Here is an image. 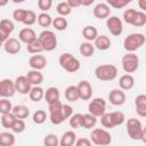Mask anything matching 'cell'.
I'll return each mask as SVG.
<instances>
[{"label":"cell","instance_id":"1","mask_svg":"<svg viewBox=\"0 0 146 146\" xmlns=\"http://www.w3.org/2000/svg\"><path fill=\"white\" fill-rule=\"evenodd\" d=\"M146 41V36L143 33H131L123 40V48L127 52H135L141 46H144Z\"/></svg>","mask_w":146,"mask_h":146},{"label":"cell","instance_id":"2","mask_svg":"<svg viewBox=\"0 0 146 146\" xmlns=\"http://www.w3.org/2000/svg\"><path fill=\"white\" fill-rule=\"evenodd\" d=\"M95 75L100 81H112L117 76V68L113 64L98 65L95 68Z\"/></svg>","mask_w":146,"mask_h":146},{"label":"cell","instance_id":"3","mask_svg":"<svg viewBox=\"0 0 146 146\" xmlns=\"http://www.w3.org/2000/svg\"><path fill=\"white\" fill-rule=\"evenodd\" d=\"M58 63L60 65L62 68H64L66 72L68 73H75L80 70L81 64L79 62L78 58H75L72 54L70 52H64L59 56L58 58Z\"/></svg>","mask_w":146,"mask_h":146},{"label":"cell","instance_id":"4","mask_svg":"<svg viewBox=\"0 0 146 146\" xmlns=\"http://www.w3.org/2000/svg\"><path fill=\"white\" fill-rule=\"evenodd\" d=\"M91 141L97 146H108L112 143V136L106 129L96 128L91 131L90 135Z\"/></svg>","mask_w":146,"mask_h":146},{"label":"cell","instance_id":"5","mask_svg":"<svg viewBox=\"0 0 146 146\" xmlns=\"http://www.w3.org/2000/svg\"><path fill=\"white\" fill-rule=\"evenodd\" d=\"M122 68L127 74L133 73L139 67V57L135 52H127L121 59Z\"/></svg>","mask_w":146,"mask_h":146},{"label":"cell","instance_id":"6","mask_svg":"<svg viewBox=\"0 0 146 146\" xmlns=\"http://www.w3.org/2000/svg\"><path fill=\"white\" fill-rule=\"evenodd\" d=\"M125 125H127V132L132 140H141L144 127L141 125V122L138 119L135 117L128 119Z\"/></svg>","mask_w":146,"mask_h":146},{"label":"cell","instance_id":"7","mask_svg":"<svg viewBox=\"0 0 146 146\" xmlns=\"http://www.w3.org/2000/svg\"><path fill=\"white\" fill-rule=\"evenodd\" d=\"M39 40L41 41L46 51H52L57 47V36L50 30H44L39 34Z\"/></svg>","mask_w":146,"mask_h":146},{"label":"cell","instance_id":"8","mask_svg":"<svg viewBox=\"0 0 146 146\" xmlns=\"http://www.w3.org/2000/svg\"><path fill=\"white\" fill-rule=\"evenodd\" d=\"M49 108V117H50V122L55 125H58L60 123H63L65 121L64 115H63V104L59 102L48 105Z\"/></svg>","mask_w":146,"mask_h":146},{"label":"cell","instance_id":"9","mask_svg":"<svg viewBox=\"0 0 146 146\" xmlns=\"http://www.w3.org/2000/svg\"><path fill=\"white\" fill-rule=\"evenodd\" d=\"M88 111L96 117L103 116L106 113V100L99 97L94 98L88 105Z\"/></svg>","mask_w":146,"mask_h":146},{"label":"cell","instance_id":"10","mask_svg":"<svg viewBox=\"0 0 146 146\" xmlns=\"http://www.w3.org/2000/svg\"><path fill=\"white\" fill-rule=\"evenodd\" d=\"M106 26L110 33L114 36H119L123 32V24L122 21L117 16H110L106 19Z\"/></svg>","mask_w":146,"mask_h":146},{"label":"cell","instance_id":"11","mask_svg":"<svg viewBox=\"0 0 146 146\" xmlns=\"http://www.w3.org/2000/svg\"><path fill=\"white\" fill-rule=\"evenodd\" d=\"M15 82L10 79H2L0 81V96L1 98H10L15 95Z\"/></svg>","mask_w":146,"mask_h":146},{"label":"cell","instance_id":"12","mask_svg":"<svg viewBox=\"0 0 146 146\" xmlns=\"http://www.w3.org/2000/svg\"><path fill=\"white\" fill-rule=\"evenodd\" d=\"M14 29H15V25L11 21L6 19V18L0 21V40L2 44L9 39V35L13 33Z\"/></svg>","mask_w":146,"mask_h":146},{"label":"cell","instance_id":"13","mask_svg":"<svg viewBox=\"0 0 146 146\" xmlns=\"http://www.w3.org/2000/svg\"><path fill=\"white\" fill-rule=\"evenodd\" d=\"M14 82H15L16 91L18 94H22V95L30 94V91L32 89V84L29 81V79L26 78V75H19V76H17Z\"/></svg>","mask_w":146,"mask_h":146},{"label":"cell","instance_id":"14","mask_svg":"<svg viewBox=\"0 0 146 146\" xmlns=\"http://www.w3.org/2000/svg\"><path fill=\"white\" fill-rule=\"evenodd\" d=\"M127 96L122 89H113L108 94V100L114 106H121L125 103Z\"/></svg>","mask_w":146,"mask_h":146},{"label":"cell","instance_id":"15","mask_svg":"<svg viewBox=\"0 0 146 146\" xmlns=\"http://www.w3.org/2000/svg\"><path fill=\"white\" fill-rule=\"evenodd\" d=\"M78 91H79V96L80 99L82 100H89L92 96V87L90 84L89 81L87 80H81L78 83Z\"/></svg>","mask_w":146,"mask_h":146},{"label":"cell","instance_id":"16","mask_svg":"<svg viewBox=\"0 0 146 146\" xmlns=\"http://www.w3.org/2000/svg\"><path fill=\"white\" fill-rule=\"evenodd\" d=\"M92 13L94 16L98 19H107L111 15V7L107 5V2H99L95 6Z\"/></svg>","mask_w":146,"mask_h":146},{"label":"cell","instance_id":"17","mask_svg":"<svg viewBox=\"0 0 146 146\" xmlns=\"http://www.w3.org/2000/svg\"><path fill=\"white\" fill-rule=\"evenodd\" d=\"M29 65L32 70H36V71H41L46 67L47 65V58L43 55H32L29 59Z\"/></svg>","mask_w":146,"mask_h":146},{"label":"cell","instance_id":"18","mask_svg":"<svg viewBox=\"0 0 146 146\" xmlns=\"http://www.w3.org/2000/svg\"><path fill=\"white\" fill-rule=\"evenodd\" d=\"M3 49L9 55H16L21 51V41L16 38H9L3 44Z\"/></svg>","mask_w":146,"mask_h":146},{"label":"cell","instance_id":"19","mask_svg":"<svg viewBox=\"0 0 146 146\" xmlns=\"http://www.w3.org/2000/svg\"><path fill=\"white\" fill-rule=\"evenodd\" d=\"M35 39H38L36 36V33L34 32L33 29L31 27H24L19 31L18 33V40L21 42H24L26 44H30L31 42H33Z\"/></svg>","mask_w":146,"mask_h":146},{"label":"cell","instance_id":"20","mask_svg":"<svg viewBox=\"0 0 146 146\" xmlns=\"http://www.w3.org/2000/svg\"><path fill=\"white\" fill-rule=\"evenodd\" d=\"M59 97H60V94H59V89L57 87H49L44 92V99L48 105L59 102Z\"/></svg>","mask_w":146,"mask_h":146},{"label":"cell","instance_id":"21","mask_svg":"<svg viewBox=\"0 0 146 146\" xmlns=\"http://www.w3.org/2000/svg\"><path fill=\"white\" fill-rule=\"evenodd\" d=\"M135 107L139 116L146 117V95L141 94L135 98Z\"/></svg>","mask_w":146,"mask_h":146},{"label":"cell","instance_id":"22","mask_svg":"<svg viewBox=\"0 0 146 146\" xmlns=\"http://www.w3.org/2000/svg\"><path fill=\"white\" fill-rule=\"evenodd\" d=\"M76 143V135L74 131L68 130L63 133L59 139V146H73Z\"/></svg>","mask_w":146,"mask_h":146},{"label":"cell","instance_id":"23","mask_svg":"<svg viewBox=\"0 0 146 146\" xmlns=\"http://www.w3.org/2000/svg\"><path fill=\"white\" fill-rule=\"evenodd\" d=\"M119 86L122 90H130L135 86V78L131 74H123L119 80Z\"/></svg>","mask_w":146,"mask_h":146},{"label":"cell","instance_id":"24","mask_svg":"<svg viewBox=\"0 0 146 146\" xmlns=\"http://www.w3.org/2000/svg\"><path fill=\"white\" fill-rule=\"evenodd\" d=\"M26 78L29 79V81L31 82L32 86H40L43 81V74L40 71L36 70H31L27 72Z\"/></svg>","mask_w":146,"mask_h":146},{"label":"cell","instance_id":"25","mask_svg":"<svg viewBox=\"0 0 146 146\" xmlns=\"http://www.w3.org/2000/svg\"><path fill=\"white\" fill-rule=\"evenodd\" d=\"M82 35L83 38L88 41V42H91V41H95L98 36V31L95 26L92 25H87L83 27L82 30Z\"/></svg>","mask_w":146,"mask_h":146},{"label":"cell","instance_id":"26","mask_svg":"<svg viewBox=\"0 0 146 146\" xmlns=\"http://www.w3.org/2000/svg\"><path fill=\"white\" fill-rule=\"evenodd\" d=\"M111 44H112V42H111L110 38L107 35L102 34V35H98L97 36V39L95 40V44L94 46L98 50H107L111 47Z\"/></svg>","mask_w":146,"mask_h":146},{"label":"cell","instance_id":"27","mask_svg":"<svg viewBox=\"0 0 146 146\" xmlns=\"http://www.w3.org/2000/svg\"><path fill=\"white\" fill-rule=\"evenodd\" d=\"M16 143V138L14 133L8 131L0 132V146H14Z\"/></svg>","mask_w":146,"mask_h":146},{"label":"cell","instance_id":"28","mask_svg":"<svg viewBox=\"0 0 146 146\" xmlns=\"http://www.w3.org/2000/svg\"><path fill=\"white\" fill-rule=\"evenodd\" d=\"M44 90H43V88L42 87H40V86H33L32 87V89H31V91H30V94H29V97H30V99L32 100V102H40L43 97H44Z\"/></svg>","mask_w":146,"mask_h":146},{"label":"cell","instance_id":"29","mask_svg":"<svg viewBox=\"0 0 146 146\" xmlns=\"http://www.w3.org/2000/svg\"><path fill=\"white\" fill-rule=\"evenodd\" d=\"M64 95H65L66 100H68L70 103H74L78 99H80V96H79V91H78V87L76 86H68L65 89V94Z\"/></svg>","mask_w":146,"mask_h":146},{"label":"cell","instance_id":"30","mask_svg":"<svg viewBox=\"0 0 146 146\" xmlns=\"http://www.w3.org/2000/svg\"><path fill=\"white\" fill-rule=\"evenodd\" d=\"M11 113H13L17 119L24 120V119H26V117L30 115V110H29V107H26V106H24V105H16V106H14Z\"/></svg>","mask_w":146,"mask_h":146},{"label":"cell","instance_id":"31","mask_svg":"<svg viewBox=\"0 0 146 146\" xmlns=\"http://www.w3.org/2000/svg\"><path fill=\"white\" fill-rule=\"evenodd\" d=\"M79 51L83 57H90L95 52V46L91 42H88V41L82 42L79 47Z\"/></svg>","mask_w":146,"mask_h":146},{"label":"cell","instance_id":"32","mask_svg":"<svg viewBox=\"0 0 146 146\" xmlns=\"http://www.w3.org/2000/svg\"><path fill=\"white\" fill-rule=\"evenodd\" d=\"M16 120H17V117L13 113L1 114V125L6 129H11Z\"/></svg>","mask_w":146,"mask_h":146},{"label":"cell","instance_id":"33","mask_svg":"<svg viewBox=\"0 0 146 146\" xmlns=\"http://www.w3.org/2000/svg\"><path fill=\"white\" fill-rule=\"evenodd\" d=\"M26 49H27V51H29L30 54H34V55H36V54H39V52H41V51L44 50V48H43L41 41L39 40V38L35 39V40H34L33 42H31L30 44H27V46H26Z\"/></svg>","mask_w":146,"mask_h":146},{"label":"cell","instance_id":"34","mask_svg":"<svg viewBox=\"0 0 146 146\" xmlns=\"http://www.w3.org/2000/svg\"><path fill=\"white\" fill-rule=\"evenodd\" d=\"M70 125L73 129L83 128V114H80V113L73 114L70 117Z\"/></svg>","mask_w":146,"mask_h":146},{"label":"cell","instance_id":"35","mask_svg":"<svg viewBox=\"0 0 146 146\" xmlns=\"http://www.w3.org/2000/svg\"><path fill=\"white\" fill-rule=\"evenodd\" d=\"M52 17L47 13H41L38 16V24L42 27H49L50 25H52Z\"/></svg>","mask_w":146,"mask_h":146},{"label":"cell","instance_id":"36","mask_svg":"<svg viewBox=\"0 0 146 146\" xmlns=\"http://www.w3.org/2000/svg\"><path fill=\"white\" fill-rule=\"evenodd\" d=\"M67 21L65 17H62V16H58L56 18H54V22H52V26L55 27V30L57 31H65L67 29Z\"/></svg>","mask_w":146,"mask_h":146},{"label":"cell","instance_id":"37","mask_svg":"<svg viewBox=\"0 0 146 146\" xmlns=\"http://www.w3.org/2000/svg\"><path fill=\"white\" fill-rule=\"evenodd\" d=\"M56 10H57V13H58L62 17H65V16H68V15L71 14L72 8L68 6L67 1H62V2H59V3L57 5Z\"/></svg>","mask_w":146,"mask_h":146},{"label":"cell","instance_id":"38","mask_svg":"<svg viewBox=\"0 0 146 146\" xmlns=\"http://www.w3.org/2000/svg\"><path fill=\"white\" fill-rule=\"evenodd\" d=\"M96 123H97V117L96 116H94L90 113L83 114V128L84 129H91L96 125Z\"/></svg>","mask_w":146,"mask_h":146},{"label":"cell","instance_id":"39","mask_svg":"<svg viewBox=\"0 0 146 146\" xmlns=\"http://www.w3.org/2000/svg\"><path fill=\"white\" fill-rule=\"evenodd\" d=\"M111 117H112V121H113V124L114 127L116 125H121L125 122V115L120 112V111H115V112H112L111 113Z\"/></svg>","mask_w":146,"mask_h":146},{"label":"cell","instance_id":"40","mask_svg":"<svg viewBox=\"0 0 146 146\" xmlns=\"http://www.w3.org/2000/svg\"><path fill=\"white\" fill-rule=\"evenodd\" d=\"M13 108H14V106L11 105V103L8 98H1V100H0V113L1 114L11 113Z\"/></svg>","mask_w":146,"mask_h":146},{"label":"cell","instance_id":"41","mask_svg":"<svg viewBox=\"0 0 146 146\" xmlns=\"http://www.w3.org/2000/svg\"><path fill=\"white\" fill-rule=\"evenodd\" d=\"M43 146H59V139L55 133H48L43 138Z\"/></svg>","mask_w":146,"mask_h":146},{"label":"cell","instance_id":"42","mask_svg":"<svg viewBox=\"0 0 146 146\" xmlns=\"http://www.w3.org/2000/svg\"><path fill=\"white\" fill-rule=\"evenodd\" d=\"M32 119H33V122L35 124H42L47 120V114H46V112L43 110H38V111H35L33 113Z\"/></svg>","mask_w":146,"mask_h":146},{"label":"cell","instance_id":"43","mask_svg":"<svg viewBox=\"0 0 146 146\" xmlns=\"http://www.w3.org/2000/svg\"><path fill=\"white\" fill-rule=\"evenodd\" d=\"M137 15V10L133 9V8H129V9H125L124 13H123V19L127 24H131L133 23L135 21V17Z\"/></svg>","mask_w":146,"mask_h":146},{"label":"cell","instance_id":"44","mask_svg":"<svg viewBox=\"0 0 146 146\" xmlns=\"http://www.w3.org/2000/svg\"><path fill=\"white\" fill-rule=\"evenodd\" d=\"M146 24V14L144 11H137V15L135 17V21L132 23L133 26L136 27H141Z\"/></svg>","mask_w":146,"mask_h":146},{"label":"cell","instance_id":"45","mask_svg":"<svg viewBox=\"0 0 146 146\" xmlns=\"http://www.w3.org/2000/svg\"><path fill=\"white\" fill-rule=\"evenodd\" d=\"M131 1L130 0H107V5L110 7H113L115 9H121L128 6Z\"/></svg>","mask_w":146,"mask_h":146},{"label":"cell","instance_id":"46","mask_svg":"<svg viewBox=\"0 0 146 146\" xmlns=\"http://www.w3.org/2000/svg\"><path fill=\"white\" fill-rule=\"evenodd\" d=\"M27 14V9H15L13 13V18L18 23H24Z\"/></svg>","mask_w":146,"mask_h":146},{"label":"cell","instance_id":"47","mask_svg":"<svg viewBox=\"0 0 146 146\" xmlns=\"http://www.w3.org/2000/svg\"><path fill=\"white\" fill-rule=\"evenodd\" d=\"M100 123L106 129L114 128V124H113V121H112V117H111V113H105L103 116H100Z\"/></svg>","mask_w":146,"mask_h":146},{"label":"cell","instance_id":"48","mask_svg":"<svg viewBox=\"0 0 146 146\" xmlns=\"http://www.w3.org/2000/svg\"><path fill=\"white\" fill-rule=\"evenodd\" d=\"M25 128H26V124H25L24 120L17 119V120L15 121V123H14L11 130H13V132H15V133H21V132H23V131L25 130Z\"/></svg>","mask_w":146,"mask_h":146},{"label":"cell","instance_id":"49","mask_svg":"<svg viewBox=\"0 0 146 146\" xmlns=\"http://www.w3.org/2000/svg\"><path fill=\"white\" fill-rule=\"evenodd\" d=\"M36 15H35V13L33 11V10H27V14H26V17H25V21H24V25H26V26H31V25H33L35 22H36Z\"/></svg>","mask_w":146,"mask_h":146},{"label":"cell","instance_id":"50","mask_svg":"<svg viewBox=\"0 0 146 146\" xmlns=\"http://www.w3.org/2000/svg\"><path fill=\"white\" fill-rule=\"evenodd\" d=\"M52 6V1L51 0H39L38 1V7L42 13H47Z\"/></svg>","mask_w":146,"mask_h":146},{"label":"cell","instance_id":"51","mask_svg":"<svg viewBox=\"0 0 146 146\" xmlns=\"http://www.w3.org/2000/svg\"><path fill=\"white\" fill-rule=\"evenodd\" d=\"M63 115L65 120L70 119L73 115V107L68 104H63Z\"/></svg>","mask_w":146,"mask_h":146},{"label":"cell","instance_id":"52","mask_svg":"<svg viewBox=\"0 0 146 146\" xmlns=\"http://www.w3.org/2000/svg\"><path fill=\"white\" fill-rule=\"evenodd\" d=\"M91 143H92V141H91L90 139L82 137V138H79V139H76L75 146H91Z\"/></svg>","mask_w":146,"mask_h":146},{"label":"cell","instance_id":"53","mask_svg":"<svg viewBox=\"0 0 146 146\" xmlns=\"http://www.w3.org/2000/svg\"><path fill=\"white\" fill-rule=\"evenodd\" d=\"M67 3H68V6H70L72 9L82 6V1H81V0H67Z\"/></svg>","mask_w":146,"mask_h":146},{"label":"cell","instance_id":"54","mask_svg":"<svg viewBox=\"0 0 146 146\" xmlns=\"http://www.w3.org/2000/svg\"><path fill=\"white\" fill-rule=\"evenodd\" d=\"M138 6L143 11H146V0H138Z\"/></svg>","mask_w":146,"mask_h":146},{"label":"cell","instance_id":"55","mask_svg":"<svg viewBox=\"0 0 146 146\" xmlns=\"http://www.w3.org/2000/svg\"><path fill=\"white\" fill-rule=\"evenodd\" d=\"M141 141L144 144H146V127L143 128V137H141Z\"/></svg>","mask_w":146,"mask_h":146},{"label":"cell","instance_id":"56","mask_svg":"<svg viewBox=\"0 0 146 146\" xmlns=\"http://www.w3.org/2000/svg\"><path fill=\"white\" fill-rule=\"evenodd\" d=\"M82 1V6H90V5H92L95 1L94 0H87V1H84V0H81Z\"/></svg>","mask_w":146,"mask_h":146},{"label":"cell","instance_id":"57","mask_svg":"<svg viewBox=\"0 0 146 146\" xmlns=\"http://www.w3.org/2000/svg\"><path fill=\"white\" fill-rule=\"evenodd\" d=\"M7 3V1H2V2H0V6H5Z\"/></svg>","mask_w":146,"mask_h":146}]
</instances>
